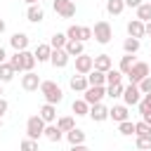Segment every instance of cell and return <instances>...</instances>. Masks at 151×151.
<instances>
[{"label":"cell","mask_w":151,"mask_h":151,"mask_svg":"<svg viewBox=\"0 0 151 151\" xmlns=\"http://www.w3.org/2000/svg\"><path fill=\"white\" fill-rule=\"evenodd\" d=\"M40 92H42V97H45V104H59L61 99H64V92H61V87L54 83V80H42L40 83Z\"/></svg>","instance_id":"obj_1"},{"label":"cell","mask_w":151,"mask_h":151,"mask_svg":"<svg viewBox=\"0 0 151 151\" xmlns=\"http://www.w3.org/2000/svg\"><path fill=\"white\" fill-rule=\"evenodd\" d=\"M42 132H45V120H42L40 116H31V118L26 120V139L38 142V139L42 137Z\"/></svg>","instance_id":"obj_2"},{"label":"cell","mask_w":151,"mask_h":151,"mask_svg":"<svg viewBox=\"0 0 151 151\" xmlns=\"http://www.w3.org/2000/svg\"><path fill=\"white\" fill-rule=\"evenodd\" d=\"M92 38H94L99 45L111 42V38H113V28H111V24H109V21H97L94 28H92Z\"/></svg>","instance_id":"obj_3"},{"label":"cell","mask_w":151,"mask_h":151,"mask_svg":"<svg viewBox=\"0 0 151 151\" xmlns=\"http://www.w3.org/2000/svg\"><path fill=\"white\" fill-rule=\"evenodd\" d=\"M146 76H149V64H146V61H134V66H132L130 73H127V78H130L132 85H139Z\"/></svg>","instance_id":"obj_4"},{"label":"cell","mask_w":151,"mask_h":151,"mask_svg":"<svg viewBox=\"0 0 151 151\" xmlns=\"http://www.w3.org/2000/svg\"><path fill=\"white\" fill-rule=\"evenodd\" d=\"M92 68H94V57H90V54H85V52L76 57V73H78V76H87Z\"/></svg>","instance_id":"obj_5"},{"label":"cell","mask_w":151,"mask_h":151,"mask_svg":"<svg viewBox=\"0 0 151 151\" xmlns=\"http://www.w3.org/2000/svg\"><path fill=\"white\" fill-rule=\"evenodd\" d=\"M104 97H106V87H104V85H99V87H92V85H90V87L83 92V99H85L90 106H92V104H101Z\"/></svg>","instance_id":"obj_6"},{"label":"cell","mask_w":151,"mask_h":151,"mask_svg":"<svg viewBox=\"0 0 151 151\" xmlns=\"http://www.w3.org/2000/svg\"><path fill=\"white\" fill-rule=\"evenodd\" d=\"M52 7H54V12H57L61 19H71V17L76 14V2H71V0H54Z\"/></svg>","instance_id":"obj_7"},{"label":"cell","mask_w":151,"mask_h":151,"mask_svg":"<svg viewBox=\"0 0 151 151\" xmlns=\"http://www.w3.org/2000/svg\"><path fill=\"white\" fill-rule=\"evenodd\" d=\"M123 101H125V106H137V104L142 101V92H139V87L130 83V85L123 90Z\"/></svg>","instance_id":"obj_8"},{"label":"cell","mask_w":151,"mask_h":151,"mask_svg":"<svg viewBox=\"0 0 151 151\" xmlns=\"http://www.w3.org/2000/svg\"><path fill=\"white\" fill-rule=\"evenodd\" d=\"M40 78H38V73H33V71H28V73H24L21 76V87L26 90V92H35L38 87H40Z\"/></svg>","instance_id":"obj_9"},{"label":"cell","mask_w":151,"mask_h":151,"mask_svg":"<svg viewBox=\"0 0 151 151\" xmlns=\"http://www.w3.org/2000/svg\"><path fill=\"white\" fill-rule=\"evenodd\" d=\"M38 116L45 120V125H52V123H57V106L54 104H42Z\"/></svg>","instance_id":"obj_10"},{"label":"cell","mask_w":151,"mask_h":151,"mask_svg":"<svg viewBox=\"0 0 151 151\" xmlns=\"http://www.w3.org/2000/svg\"><path fill=\"white\" fill-rule=\"evenodd\" d=\"M94 123H104L106 118H109V109L104 106V104H92L90 106V113H87Z\"/></svg>","instance_id":"obj_11"},{"label":"cell","mask_w":151,"mask_h":151,"mask_svg":"<svg viewBox=\"0 0 151 151\" xmlns=\"http://www.w3.org/2000/svg\"><path fill=\"white\" fill-rule=\"evenodd\" d=\"M26 19H28L31 24H40V21L45 19V9L40 7V2H38V5H28V9H26Z\"/></svg>","instance_id":"obj_12"},{"label":"cell","mask_w":151,"mask_h":151,"mask_svg":"<svg viewBox=\"0 0 151 151\" xmlns=\"http://www.w3.org/2000/svg\"><path fill=\"white\" fill-rule=\"evenodd\" d=\"M68 54L64 52V50H52V54H50V64L54 66V68H64L66 64H68Z\"/></svg>","instance_id":"obj_13"},{"label":"cell","mask_w":151,"mask_h":151,"mask_svg":"<svg viewBox=\"0 0 151 151\" xmlns=\"http://www.w3.org/2000/svg\"><path fill=\"white\" fill-rule=\"evenodd\" d=\"M109 118L116 120V123H123V120H130V113H127V106L125 104H118L113 109H109Z\"/></svg>","instance_id":"obj_14"},{"label":"cell","mask_w":151,"mask_h":151,"mask_svg":"<svg viewBox=\"0 0 151 151\" xmlns=\"http://www.w3.org/2000/svg\"><path fill=\"white\" fill-rule=\"evenodd\" d=\"M127 35H130V38H137V40H142V38H144V24H142L139 19L127 21Z\"/></svg>","instance_id":"obj_15"},{"label":"cell","mask_w":151,"mask_h":151,"mask_svg":"<svg viewBox=\"0 0 151 151\" xmlns=\"http://www.w3.org/2000/svg\"><path fill=\"white\" fill-rule=\"evenodd\" d=\"M9 45L14 47V52H24V50L28 47V35H26V33H14V35L9 38Z\"/></svg>","instance_id":"obj_16"},{"label":"cell","mask_w":151,"mask_h":151,"mask_svg":"<svg viewBox=\"0 0 151 151\" xmlns=\"http://www.w3.org/2000/svg\"><path fill=\"white\" fill-rule=\"evenodd\" d=\"M64 52H66L68 57H78V54H83V52H85V45H83L80 40H66Z\"/></svg>","instance_id":"obj_17"},{"label":"cell","mask_w":151,"mask_h":151,"mask_svg":"<svg viewBox=\"0 0 151 151\" xmlns=\"http://www.w3.org/2000/svg\"><path fill=\"white\" fill-rule=\"evenodd\" d=\"M50 54H52V47H50V42H40L38 47H35V52H33V57H35V61H50Z\"/></svg>","instance_id":"obj_18"},{"label":"cell","mask_w":151,"mask_h":151,"mask_svg":"<svg viewBox=\"0 0 151 151\" xmlns=\"http://www.w3.org/2000/svg\"><path fill=\"white\" fill-rule=\"evenodd\" d=\"M94 68H97V71H101V73L111 71V68H113L111 57H109V54H97V57H94Z\"/></svg>","instance_id":"obj_19"},{"label":"cell","mask_w":151,"mask_h":151,"mask_svg":"<svg viewBox=\"0 0 151 151\" xmlns=\"http://www.w3.org/2000/svg\"><path fill=\"white\" fill-rule=\"evenodd\" d=\"M68 85H71V90H73V92H85V90L90 87V83H87V76H71Z\"/></svg>","instance_id":"obj_20"},{"label":"cell","mask_w":151,"mask_h":151,"mask_svg":"<svg viewBox=\"0 0 151 151\" xmlns=\"http://www.w3.org/2000/svg\"><path fill=\"white\" fill-rule=\"evenodd\" d=\"M87 83H90L92 87H99V85H106V73H101V71H97V68H92V71L87 73Z\"/></svg>","instance_id":"obj_21"},{"label":"cell","mask_w":151,"mask_h":151,"mask_svg":"<svg viewBox=\"0 0 151 151\" xmlns=\"http://www.w3.org/2000/svg\"><path fill=\"white\" fill-rule=\"evenodd\" d=\"M66 139H68L71 146H76V144H85V132H83L80 127H73V130L66 132Z\"/></svg>","instance_id":"obj_22"},{"label":"cell","mask_w":151,"mask_h":151,"mask_svg":"<svg viewBox=\"0 0 151 151\" xmlns=\"http://www.w3.org/2000/svg\"><path fill=\"white\" fill-rule=\"evenodd\" d=\"M42 137H47L50 142H61V137H64V132L52 123V125H45V132H42Z\"/></svg>","instance_id":"obj_23"},{"label":"cell","mask_w":151,"mask_h":151,"mask_svg":"<svg viewBox=\"0 0 151 151\" xmlns=\"http://www.w3.org/2000/svg\"><path fill=\"white\" fill-rule=\"evenodd\" d=\"M54 125H57V127L66 134L68 130H73V127H76V120H73L71 116H61V118H57V123H54Z\"/></svg>","instance_id":"obj_24"},{"label":"cell","mask_w":151,"mask_h":151,"mask_svg":"<svg viewBox=\"0 0 151 151\" xmlns=\"http://www.w3.org/2000/svg\"><path fill=\"white\" fill-rule=\"evenodd\" d=\"M137 19H139L142 24L151 21V2H142V5L137 7Z\"/></svg>","instance_id":"obj_25"},{"label":"cell","mask_w":151,"mask_h":151,"mask_svg":"<svg viewBox=\"0 0 151 151\" xmlns=\"http://www.w3.org/2000/svg\"><path fill=\"white\" fill-rule=\"evenodd\" d=\"M139 47H142V40H137V38H125V42H123L125 54H134V52H139Z\"/></svg>","instance_id":"obj_26"},{"label":"cell","mask_w":151,"mask_h":151,"mask_svg":"<svg viewBox=\"0 0 151 151\" xmlns=\"http://www.w3.org/2000/svg\"><path fill=\"white\" fill-rule=\"evenodd\" d=\"M21 64H24V73L33 71V66H35V57H33V52L24 50V52H21Z\"/></svg>","instance_id":"obj_27"},{"label":"cell","mask_w":151,"mask_h":151,"mask_svg":"<svg viewBox=\"0 0 151 151\" xmlns=\"http://www.w3.org/2000/svg\"><path fill=\"white\" fill-rule=\"evenodd\" d=\"M123 9H125V2H123V0H106V12H109V14L118 17Z\"/></svg>","instance_id":"obj_28"},{"label":"cell","mask_w":151,"mask_h":151,"mask_svg":"<svg viewBox=\"0 0 151 151\" xmlns=\"http://www.w3.org/2000/svg\"><path fill=\"white\" fill-rule=\"evenodd\" d=\"M66 33H54L52 38H50V47L52 50H64V45H66Z\"/></svg>","instance_id":"obj_29"},{"label":"cell","mask_w":151,"mask_h":151,"mask_svg":"<svg viewBox=\"0 0 151 151\" xmlns=\"http://www.w3.org/2000/svg\"><path fill=\"white\" fill-rule=\"evenodd\" d=\"M71 109H73V113H76V116H87V113H90V104H87L85 99H76Z\"/></svg>","instance_id":"obj_30"},{"label":"cell","mask_w":151,"mask_h":151,"mask_svg":"<svg viewBox=\"0 0 151 151\" xmlns=\"http://www.w3.org/2000/svg\"><path fill=\"white\" fill-rule=\"evenodd\" d=\"M132 66H134V57H132V54H125V57H120V68H118V71H120L123 76H127Z\"/></svg>","instance_id":"obj_31"},{"label":"cell","mask_w":151,"mask_h":151,"mask_svg":"<svg viewBox=\"0 0 151 151\" xmlns=\"http://www.w3.org/2000/svg\"><path fill=\"white\" fill-rule=\"evenodd\" d=\"M14 78V68L5 61V64H0V83H9Z\"/></svg>","instance_id":"obj_32"},{"label":"cell","mask_w":151,"mask_h":151,"mask_svg":"<svg viewBox=\"0 0 151 151\" xmlns=\"http://www.w3.org/2000/svg\"><path fill=\"white\" fill-rule=\"evenodd\" d=\"M12 68H14V73H24V64H21V52H14L12 57H9V61H7Z\"/></svg>","instance_id":"obj_33"},{"label":"cell","mask_w":151,"mask_h":151,"mask_svg":"<svg viewBox=\"0 0 151 151\" xmlns=\"http://www.w3.org/2000/svg\"><path fill=\"white\" fill-rule=\"evenodd\" d=\"M123 80V73L118 71V68H111V71H106V85H118Z\"/></svg>","instance_id":"obj_34"},{"label":"cell","mask_w":151,"mask_h":151,"mask_svg":"<svg viewBox=\"0 0 151 151\" xmlns=\"http://www.w3.org/2000/svg\"><path fill=\"white\" fill-rule=\"evenodd\" d=\"M118 132H120L123 137L134 134V123H132V120H123V123H118Z\"/></svg>","instance_id":"obj_35"},{"label":"cell","mask_w":151,"mask_h":151,"mask_svg":"<svg viewBox=\"0 0 151 151\" xmlns=\"http://www.w3.org/2000/svg\"><path fill=\"white\" fill-rule=\"evenodd\" d=\"M123 83H118V85H109L106 87V97H111V99H118V97H123Z\"/></svg>","instance_id":"obj_36"},{"label":"cell","mask_w":151,"mask_h":151,"mask_svg":"<svg viewBox=\"0 0 151 151\" xmlns=\"http://www.w3.org/2000/svg\"><path fill=\"white\" fill-rule=\"evenodd\" d=\"M137 149H139V151H151V134L137 137Z\"/></svg>","instance_id":"obj_37"},{"label":"cell","mask_w":151,"mask_h":151,"mask_svg":"<svg viewBox=\"0 0 151 151\" xmlns=\"http://www.w3.org/2000/svg\"><path fill=\"white\" fill-rule=\"evenodd\" d=\"M134 134L137 137H144V134H151V127L144 123V120H139V123H134Z\"/></svg>","instance_id":"obj_38"},{"label":"cell","mask_w":151,"mask_h":151,"mask_svg":"<svg viewBox=\"0 0 151 151\" xmlns=\"http://www.w3.org/2000/svg\"><path fill=\"white\" fill-rule=\"evenodd\" d=\"M19 151H38V142H33V139H24V142L19 144Z\"/></svg>","instance_id":"obj_39"},{"label":"cell","mask_w":151,"mask_h":151,"mask_svg":"<svg viewBox=\"0 0 151 151\" xmlns=\"http://www.w3.org/2000/svg\"><path fill=\"white\" fill-rule=\"evenodd\" d=\"M66 38L68 40H80V26H68V31H66Z\"/></svg>","instance_id":"obj_40"},{"label":"cell","mask_w":151,"mask_h":151,"mask_svg":"<svg viewBox=\"0 0 151 151\" xmlns=\"http://www.w3.org/2000/svg\"><path fill=\"white\" fill-rule=\"evenodd\" d=\"M137 87H139V92H142V94H151V76H146Z\"/></svg>","instance_id":"obj_41"},{"label":"cell","mask_w":151,"mask_h":151,"mask_svg":"<svg viewBox=\"0 0 151 151\" xmlns=\"http://www.w3.org/2000/svg\"><path fill=\"white\" fill-rule=\"evenodd\" d=\"M90 38H92V28L90 26H80V42H85Z\"/></svg>","instance_id":"obj_42"},{"label":"cell","mask_w":151,"mask_h":151,"mask_svg":"<svg viewBox=\"0 0 151 151\" xmlns=\"http://www.w3.org/2000/svg\"><path fill=\"white\" fill-rule=\"evenodd\" d=\"M7 109H9V104H7V99H2V97H0V118H2L5 113H7Z\"/></svg>","instance_id":"obj_43"},{"label":"cell","mask_w":151,"mask_h":151,"mask_svg":"<svg viewBox=\"0 0 151 151\" xmlns=\"http://www.w3.org/2000/svg\"><path fill=\"white\" fill-rule=\"evenodd\" d=\"M123 2H125V7H134V9L142 5V0H123Z\"/></svg>","instance_id":"obj_44"},{"label":"cell","mask_w":151,"mask_h":151,"mask_svg":"<svg viewBox=\"0 0 151 151\" xmlns=\"http://www.w3.org/2000/svg\"><path fill=\"white\" fill-rule=\"evenodd\" d=\"M142 120H144V123H146V125L151 127V111H146V113H142Z\"/></svg>","instance_id":"obj_45"},{"label":"cell","mask_w":151,"mask_h":151,"mask_svg":"<svg viewBox=\"0 0 151 151\" xmlns=\"http://www.w3.org/2000/svg\"><path fill=\"white\" fill-rule=\"evenodd\" d=\"M68 151H90V149H87L85 144H76V146H71Z\"/></svg>","instance_id":"obj_46"},{"label":"cell","mask_w":151,"mask_h":151,"mask_svg":"<svg viewBox=\"0 0 151 151\" xmlns=\"http://www.w3.org/2000/svg\"><path fill=\"white\" fill-rule=\"evenodd\" d=\"M7 61V52H5V47L0 45V64H5Z\"/></svg>","instance_id":"obj_47"},{"label":"cell","mask_w":151,"mask_h":151,"mask_svg":"<svg viewBox=\"0 0 151 151\" xmlns=\"http://www.w3.org/2000/svg\"><path fill=\"white\" fill-rule=\"evenodd\" d=\"M144 35H151V21L144 24Z\"/></svg>","instance_id":"obj_48"},{"label":"cell","mask_w":151,"mask_h":151,"mask_svg":"<svg viewBox=\"0 0 151 151\" xmlns=\"http://www.w3.org/2000/svg\"><path fill=\"white\" fill-rule=\"evenodd\" d=\"M5 28H7V24H5V19H0V35L5 33Z\"/></svg>","instance_id":"obj_49"},{"label":"cell","mask_w":151,"mask_h":151,"mask_svg":"<svg viewBox=\"0 0 151 151\" xmlns=\"http://www.w3.org/2000/svg\"><path fill=\"white\" fill-rule=\"evenodd\" d=\"M24 2H26V5H38L40 0H24Z\"/></svg>","instance_id":"obj_50"},{"label":"cell","mask_w":151,"mask_h":151,"mask_svg":"<svg viewBox=\"0 0 151 151\" xmlns=\"http://www.w3.org/2000/svg\"><path fill=\"white\" fill-rule=\"evenodd\" d=\"M149 76H151V66H149Z\"/></svg>","instance_id":"obj_51"},{"label":"cell","mask_w":151,"mask_h":151,"mask_svg":"<svg viewBox=\"0 0 151 151\" xmlns=\"http://www.w3.org/2000/svg\"><path fill=\"white\" fill-rule=\"evenodd\" d=\"M0 127H2V118H0Z\"/></svg>","instance_id":"obj_52"},{"label":"cell","mask_w":151,"mask_h":151,"mask_svg":"<svg viewBox=\"0 0 151 151\" xmlns=\"http://www.w3.org/2000/svg\"><path fill=\"white\" fill-rule=\"evenodd\" d=\"M0 97H2V87H0Z\"/></svg>","instance_id":"obj_53"},{"label":"cell","mask_w":151,"mask_h":151,"mask_svg":"<svg viewBox=\"0 0 151 151\" xmlns=\"http://www.w3.org/2000/svg\"><path fill=\"white\" fill-rule=\"evenodd\" d=\"M71 2H76V0H71Z\"/></svg>","instance_id":"obj_54"}]
</instances>
